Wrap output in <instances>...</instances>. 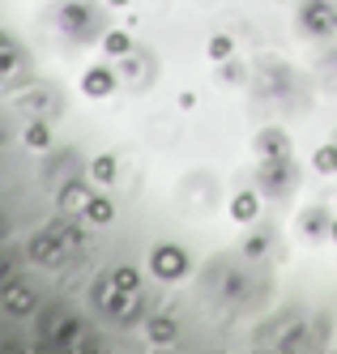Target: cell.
<instances>
[{"label": "cell", "instance_id": "cell-1", "mask_svg": "<svg viewBox=\"0 0 337 354\" xmlns=\"http://www.w3.org/2000/svg\"><path fill=\"white\" fill-rule=\"evenodd\" d=\"M82 248V231H77L73 222H51L47 231H39L30 239V261L39 265H64L69 252Z\"/></svg>", "mask_w": 337, "mask_h": 354}, {"label": "cell", "instance_id": "cell-2", "mask_svg": "<svg viewBox=\"0 0 337 354\" xmlns=\"http://www.w3.org/2000/svg\"><path fill=\"white\" fill-rule=\"evenodd\" d=\"M94 303H98V308L107 312L111 320H133V316H137V308H141V295H137V290L116 286V282H111V273H107L102 282H94Z\"/></svg>", "mask_w": 337, "mask_h": 354}, {"label": "cell", "instance_id": "cell-3", "mask_svg": "<svg viewBox=\"0 0 337 354\" xmlns=\"http://www.w3.org/2000/svg\"><path fill=\"white\" fill-rule=\"evenodd\" d=\"M60 26H64V35L69 39H94L98 30H102V13L90 5V0H69V5L60 9Z\"/></svg>", "mask_w": 337, "mask_h": 354}, {"label": "cell", "instance_id": "cell-4", "mask_svg": "<svg viewBox=\"0 0 337 354\" xmlns=\"http://www.w3.org/2000/svg\"><path fill=\"white\" fill-rule=\"evenodd\" d=\"M299 26L312 39L337 35V5H329V0H307V5L299 9Z\"/></svg>", "mask_w": 337, "mask_h": 354}, {"label": "cell", "instance_id": "cell-5", "mask_svg": "<svg viewBox=\"0 0 337 354\" xmlns=\"http://www.w3.org/2000/svg\"><path fill=\"white\" fill-rule=\"evenodd\" d=\"M256 184H261V192H269V196L291 192V184H295V162H291V154L286 158H261Z\"/></svg>", "mask_w": 337, "mask_h": 354}, {"label": "cell", "instance_id": "cell-6", "mask_svg": "<svg viewBox=\"0 0 337 354\" xmlns=\"http://www.w3.org/2000/svg\"><path fill=\"white\" fill-rule=\"evenodd\" d=\"M149 269H154V277H163V282H179V277L188 273V252L179 243H158L154 257H149Z\"/></svg>", "mask_w": 337, "mask_h": 354}, {"label": "cell", "instance_id": "cell-7", "mask_svg": "<svg viewBox=\"0 0 337 354\" xmlns=\"http://www.w3.org/2000/svg\"><path fill=\"white\" fill-rule=\"evenodd\" d=\"M43 342H47V346H73V342H77V316L64 312V316L43 320Z\"/></svg>", "mask_w": 337, "mask_h": 354}, {"label": "cell", "instance_id": "cell-8", "mask_svg": "<svg viewBox=\"0 0 337 354\" xmlns=\"http://www.w3.org/2000/svg\"><path fill=\"white\" fill-rule=\"evenodd\" d=\"M30 308H35V290L21 282H5V312L9 316H30Z\"/></svg>", "mask_w": 337, "mask_h": 354}, {"label": "cell", "instance_id": "cell-9", "mask_svg": "<svg viewBox=\"0 0 337 354\" xmlns=\"http://www.w3.org/2000/svg\"><path fill=\"white\" fill-rule=\"evenodd\" d=\"M256 154H261V158H286L291 154L286 133H282V129H265L261 137H256Z\"/></svg>", "mask_w": 337, "mask_h": 354}, {"label": "cell", "instance_id": "cell-10", "mask_svg": "<svg viewBox=\"0 0 337 354\" xmlns=\"http://www.w3.org/2000/svg\"><path fill=\"white\" fill-rule=\"evenodd\" d=\"M82 90H86L90 98H107V94L116 90V73H111V68H90L86 77H82Z\"/></svg>", "mask_w": 337, "mask_h": 354}, {"label": "cell", "instance_id": "cell-11", "mask_svg": "<svg viewBox=\"0 0 337 354\" xmlns=\"http://www.w3.org/2000/svg\"><path fill=\"white\" fill-rule=\"evenodd\" d=\"M256 214H261V196L256 192H235V201H230V218L235 222H256Z\"/></svg>", "mask_w": 337, "mask_h": 354}, {"label": "cell", "instance_id": "cell-12", "mask_svg": "<svg viewBox=\"0 0 337 354\" xmlns=\"http://www.w3.org/2000/svg\"><path fill=\"white\" fill-rule=\"evenodd\" d=\"M149 342L154 346H171L175 342V316H167V312H158V316H149Z\"/></svg>", "mask_w": 337, "mask_h": 354}, {"label": "cell", "instance_id": "cell-13", "mask_svg": "<svg viewBox=\"0 0 337 354\" xmlns=\"http://www.w3.org/2000/svg\"><path fill=\"white\" fill-rule=\"evenodd\" d=\"M90 196H94V192H90L86 184H64V188H60V209H64V214H69V209H86Z\"/></svg>", "mask_w": 337, "mask_h": 354}, {"label": "cell", "instance_id": "cell-14", "mask_svg": "<svg viewBox=\"0 0 337 354\" xmlns=\"http://www.w3.org/2000/svg\"><path fill=\"white\" fill-rule=\"evenodd\" d=\"M26 107H30L39 120H51V115L60 111V103H56V94H51V90H39L35 98H26Z\"/></svg>", "mask_w": 337, "mask_h": 354}, {"label": "cell", "instance_id": "cell-15", "mask_svg": "<svg viewBox=\"0 0 337 354\" xmlns=\"http://www.w3.org/2000/svg\"><path fill=\"white\" fill-rule=\"evenodd\" d=\"M26 145H30V149H47L51 145V129H47V120H30V124H26Z\"/></svg>", "mask_w": 337, "mask_h": 354}, {"label": "cell", "instance_id": "cell-16", "mask_svg": "<svg viewBox=\"0 0 337 354\" xmlns=\"http://www.w3.org/2000/svg\"><path fill=\"white\" fill-rule=\"evenodd\" d=\"M82 214H86L90 222H98V226H102V222H111V218H116V205H111L107 196H90V205H86Z\"/></svg>", "mask_w": 337, "mask_h": 354}, {"label": "cell", "instance_id": "cell-17", "mask_svg": "<svg viewBox=\"0 0 337 354\" xmlns=\"http://www.w3.org/2000/svg\"><path fill=\"white\" fill-rule=\"evenodd\" d=\"M90 180H94V184H111V180H116V158H111V154H98V158L90 162Z\"/></svg>", "mask_w": 337, "mask_h": 354}, {"label": "cell", "instance_id": "cell-18", "mask_svg": "<svg viewBox=\"0 0 337 354\" xmlns=\"http://www.w3.org/2000/svg\"><path fill=\"white\" fill-rule=\"evenodd\" d=\"M102 47H107L111 56H128L133 52V39H128V30H107L102 35Z\"/></svg>", "mask_w": 337, "mask_h": 354}, {"label": "cell", "instance_id": "cell-19", "mask_svg": "<svg viewBox=\"0 0 337 354\" xmlns=\"http://www.w3.org/2000/svg\"><path fill=\"white\" fill-rule=\"evenodd\" d=\"M111 282L124 286V290H141V273H137L133 265H116V269H111Z\"/></svg>", "mask_w": 337, "mask_h": 354}, {"label": "cell", "instance_id": "cell-20", "mask_svg": "<svg viewBox=\"0 0 337 354\" xmlns=\"http://www.w3.org/2000/svg\"><path fill=\"white\" fill-rule=\"evenodd\" d=\"M312 167H316V171H325V175H333V171H337V141H329V145H320V149H316Z\"/></svg>", "mask_w": 337, "mask_h": 354}, {"label": "cell", "instance_id": "cell-21", "mask_svg": "<svg viewBox=\"0 0 337 354\" xmlns=\"http://www.w3.org/2000/svg\"><path fill=\"white\" fill-rule=\"evenodd\" d=\"M230 52H235V39H230V35H214L210 39V56L214 60H230Z\"/></svg>", "mask_w": 337, "mask_h": 354}, {"label": "cell", "instance_id": "cell-22", "mask_svg": "<svg viewBox=\"0 0 337 354\" xmlns=\"http://www.w3.org/2000/svg\"><path fill=\"white\" fill-rule=\"evenodd\" d=\"M303 231H307V235H320V231H325V209H307V214H303Z\"/></svg>", "mask_w": 337, "mask_h": 354}, {"label": "cell", "instance_id": "cell-23", "mask_svg": "<svg viewBox=\"0 0 337 354\" xmlns=\"http://www.w3.org/2000/svg\"><path fill=\"white\" fill-rule=\"evenodd\" d=\"M13 73H17V43L5 35V77H13Z\"/></svg>", "mask_w": 337, "mask_h": 354}, {"label": "cell", "instance_id": "cell-24", "mask_svg": "<svg viewBox=\"0 0 337 354\" xmlns=\"http://www.w3.org/2000/svg\"><path fill=\"white\" fill-rule=\"evenodd\" d=\"M265 248H269V235H252V239L244 243V252H248V257H261Z\"/></svg>", "mask_w": 337, "mask_h": 354}, {"label": "cell", "instance_id": "cell-25", "mask_svg": "<svg viewBox=\"0 0 337 354\" xmlns=\"http://www.w3.org/2000/svg\"><path fill=\"white\" fill-rule=\"evenodd\" d=\"M329 235H333V239H337V218H333V222H329Z\"/></svg>", "mask_w": 337, "mask_h": 354}, {"label": "cell", "instance_id": "cell-26", "mask_svg": "<svg viewBox=\"0 0 337 354\" xmlns=\"http://www.w3.org/2000/svg\"><path fill=\"white\" fill-rule=\"evenodd\" d=\"M107 5H116V9H124V5H128V0H107Z\"/></svg>", "mask_w": 337, "mask_h": 354}]
</instances>
